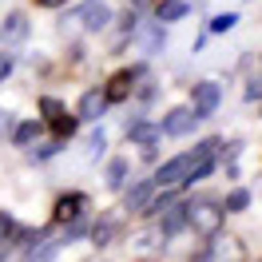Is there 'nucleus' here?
Segmentation results:
<instances>
[{"label": "nucleus", "mask_w": 262, "mask_h": 262, "mask_svg": "<svg viewBox=\"0 0 262 262\" xmlns=\"http://www.w3.org/2000/svg\"><path fill=\"white\" fill-rule=\"evenodd\" d=\"M163 44H167L163 24H151V28H143V48H147V52H159Z\"/></svg>", "instance_id": "16"}, {"label": "nucleus", "mask_w": 262, "mask_h": 262, "mask_svg": "<svg viewBox=\"0 0 262 262\" xmlns=\"http://www.w3.org/2000/svg\"><path fill=\"white\" fill-rule=\"evenodd\" d=\"M195 123H199V115L191 112V107H175V112H167V119H163L159 131H167V135H191Z\"/></svg>", "instance_id": "4"}, {"label": "nucleus", "mask_w": 262, "mask_h": 262, "mask_svg": "<svg viewBox=\"0 0 262 262\" xmlns=\"http://www.w3.org/2000/svg\"><path fill=\"white\" fill-rule=\"evenodd\" d=\"M211 258L214 262H243V246L234 243V238H219L211 246Z\"/></svg>", "instance_id": "11"}, {"label": "nucleus", "mask_w": 262, "mask_h": 262, "mask_svg": "<svg viewBox=\"0 0 262 262\" xmlns=\"http://www.w3.org/2000/svg\"><path fill=\"white\" fill-rule=\"evenodd\" d=\"M12 234H16V219H12V214H4V211H0V246L8 243Z\"/></svg>", "instance_id": "24"}, {"label": "nucleus", "mask_w": 262, "mask_h": 262, "mask_svg": "<svg viewBox=\"0 0 262 262\" xmlns=\"http://www.w3.org/2000/svg\"><path fill=\"white\" fill-rule=\"evenodd\" d=\"M32 139H40V123H36V119H24V123L12 131V143H16V147H28Z\"/></svg>", "instance_id": "13"}, {"label": "nucleus", "mask_w": 262, "mask_h": 262, "mask_svg": "<svg viewBox=\"0 0 262 262\" xmlns=\"http://www.w3.org/2000/svg\"><path fill=\"white\" fill-rule=\"evenodd\" d=\"M219 99H223V88L214 80H203V83H195V107H191V112H195L199 119H207V115L219 107Z\"/></svg>", "instance_id": "2"}, {"label": "nucleus", "mask_w": 262, "mask_h": 262, "mask_svg": "<svg viewBox=\"0 0 262 262\" xmlns=\"http://www.w3.org/2000/svg\"><path fill=\"white\" fill-rule=\"evenodd\" d=\"M83 207H88V195L72 191V195H64L60 203H56L52 219H56V223H72V219H80V214H83Z\"/></svg>", "instance_id": "6"}, {"label": "nucleus", "mask_w": 262, "mask_h": 262, "mask_svg": "<svg viewBox=\"0 0 262 262\" xmlns=\"http://www.w3.org/2000/svg\"><path fill=\"white\" fill-rule=\"evenodd\" d=\"M187 16V0H163L159 4V20H179Z\"/></svg>", "instance_id": "18"}, {"label": "nucleus", "mask_w": 262, "mask_h": 262, "mask_svg": "<svg viewBox=\"0 0 262 262\" xmlns=\"http://www.w3.org/2000/svg\"><path fill=\"white\" fill-rule=\"evenodd\" d=\"M246 207H250V191H243V187L230 191L227 203H223V211H246Z\"/></svg>", "instance_id": "19"}, {"label": "nucleus", "mask_w": 262, "mask_h": 262, "mask_svg": "<svg viewBox=\"0 0 262 262\" xmlns=\"http://www.w3.org/2000/svg\"><path fill=\"white\" fill-rule=\"evenodd\" d=\"M163 234H179L183 227H187V207H183V203H167L163 207Z\"/></svg>", "instance_id": "10"}, {"label": "nucleus", "mask_w": 262, "mask_h": 262, "mask_svg": "<svg viewBox=\"0 0 262 262\" xmlns=\"http://www.w3.org/2000/svg\"><path fill=\"white\" fill-rule=\"evenodd\" d=\"M187 223H191L199 234H219V227H223V207H219L214 199H195V203L187 207Z\"/></svg>", "instance_id": "1"}, {"label": "nucleus", "mask_w": 262, "mask_h": 262, "mask_svg": "<svg viewBox=\"0 0 262 262\" xmlns=\"http://www.w3.org/2000/svg\"><path fill=\"white\" fill-rule=\"evenodd\" d=\"M159 135H163V131H159V127H151V123H143V119L127 127V139H131V143H139V147H151V143H155Z\"/></svg>", "instance_id": "12"}, {"label": "nucleus", "mask_w": 262, "mask_h": 262, "mask_svg": "<svg viewBox=\"0 0 262 262\" xmlns=\"http://www.w3.org/2000/svg\"><path fill=\"white\" fill-rule=\"evenodd\" d=\"M40 112L48 115V119H56V115H64V103H60V99H52V96H44V99H40Z\"/></svg>", "instance_id": "26"}, {"label": "nucleus", "mask_w": 262, "mask_h": 262, "mask_svg": "<svg viewBox=\"0 0 262 262\" xmlns=\"http://www.w3.org/2000/svg\"><path fill=\"white\" fill-rule=\"evenodd\" d=\"M246 96H250V99H258V96H262V80L250 83V88H246Z\"/></svg>", "instance_id": "28"}, {"label": "nucleus", "mask_w": 262, "mask_h": 262, "mask_svg": "<svg viewBox=\"0 0 262 262\" xmlns=\"http://www.w3.org/2000/svg\"><path fill=\"white\" fill-rule=\"evenodd\" d=\"M76 123H80V115H56V119H52V127H56V135H60V139H64V135H72V131H76Z\"/></svg>", "instance_id": "20"}, {"label": "nucleus", "mask_w": 262, "mask_h": 262, "mask_svg": "<svg viewBox=\"0 0 262 262\" xmlns=\"http://www.w3.org/2000/svg\"><path fill=\"white\" fill-rule=\"evenodd\" d=\"M131 83H135V72H119V76H112V83H107V103H119V99L131 96Z\"/></svg>", "instance_id": "9"}, {"label": "nucleus", "mask_w": 262, "mask_h": 262, "mask_svg": "<svg viewBox=\"0 0 262 262\" xmlns=\"http://www.w3.org/2000/svg\"><path fill=\"white\" fill-rule=\"evenodd\" d=\"M187 175H191V155H179V159H171V163L159 167L155 187H179V183H187Z\"/></svg>", "instance_id": "3"}, {"label": "nucleus", "mask_w": 262, "mask_h": 262, "mask_svg": "<svg viewBox=\"0 0 262 262\" xmlns=\"http://www.w3.org/2000/svg\"><path fill=\"white\" fill-rule=\"evenodd\" d=\"M56 246H60V243H52V238H44V246H36L32 254H28V262H48L52 254H56Z\"/></svg>", "instance_id": "22"}, {"label": "nucleus", "mask_w": 262, "mask_h": 262, "mask_svg": "<svg viewBox=\"0 0 262 262\" xmlns=\"http://www.w3.org/2000/svg\"><path fill=\"white\" fill-rule=\"evenodd\" d=\"M60 147H64V139H52V143H44V147L28 151V159H52V155H56Z\"/></svg>", "instance_id": "23"}, {"label": "nucleus", "mask_w": 262, "mask_h": 262, "mask_svg": "<svg viewBox=\"0 0 262 262\" xmlns=\"http://www.w3.org/2000/svg\"><path fill=\"white\" fill-rule=\"evenodd\" d=\"M131 4H147V0H131Z\"/></svg>", "instance_id": "30"}, {"label": "nucleus", "mask_w": 262, "mask_h": 262, "mask_svg": "<svg viewBox=\"0 0 262 262\" xmlns=\"http://www.w3.org/2000/svg\"><path fill=\"white\" fill-rule=\"evenodd\" d=\"M12 64H16V60H12V52H0V83L8 80V72H12Z\"/></svg>", "instance_id": "27"}, {"label": "nucleus", "mask_w": 262, "mask_h": 262, "mask_svg": "<svg viewBox=\"0 0 262 262\" xmlns=\"http://www.w3.org/2000/svg\"><path fill=\"white\" fill-rule=\"evenodd\" d=\"M103 112H107V96H103V92H83V99H80V119L96 123Z\"/></svg>", "instance_id": "7"}, {"label": "nucleus", "mask_w": 262, "mask_h": 262, "mask_svg": "<svg viewBox=\"0 0 262 262\" xmlns=\"http://www.w3.org/2000/svg\"><path fill=\"white\" fill-rule=\"evenodd\" d=\"M123 183H127V159H112V163H107V187L119 191Z\"/></svg>", "instance_id": "14"}, {"label": "nucleus", "mask_w": 262, "mask_h": 262, "mask_svg": "<svg viewBox=\"0 0 262 262\" xmlns=\"http://www.w3.org/2000/svg\"><path fill=\"white\" fill-rule=\"evenodd\" d=\"M103 147H107V139H103V131H96V135L88 139V159H99V155H103Z\"/></svg>", "instance_id": "25"}, {"label": "nucleus", "mask_w": 262, "mask_h": 262, "mask_svg": "<svg viewBox=\"0 0 262 262\" xmlns=\"http://www.w3.org/2000/svg\"><path fill=\"white\" fill-rule=\"evenodd\" d=\"M234 24H238V16H234V12H219V16L211 20V32H230Z\"/></svg>", "instance_id": "21"}, {"label": "nucleus", "mask_w": 262, "mask_h": 262, "mask_svg": "<svg viewBox=\"0 0 262 262\" xmlns=\"http://www.w3.org/2000/svg\"><path fill=\"white\" fill-rule=\"evenodd\" d=\"M80 20L88 32H99V28H107V20H112V8L103 4V0H88L80 8Z\"/></svg>", "instance_id": "5"}, {"label": "nucleus", "mask_w": 262, "mask_h": 262, "mask_svg": "<svg viewBox=\"0 0 262 262\" xmlns=\"http://www.w3.org/2000/svg\"><path fill=\"white\" fill-rule=\"evenodd\" d=\"M151 195H155V179H143L127 191V203H123V207H127V211H147Z\"/></svg>", "instance_id": "8"}, {"label": "nucleus", "mask_w": 262, "mask_h": 262, "mask_svg": "<svg viewBox=\"0 0 262 262\" xmlns=\"http://www.w3.org/2000/svg\"><path fill=\"white\" fill-rule=\"evenodd\" d=\"M115 230H119V219H103V223L96 227V234H92V238H96V246H107V243L115 238Z\"/></svg>", "instance_id": "17"}, {"label": "nucleus", "mask_w": 262, "mask_h": 262, "mask_svg": "<svg viewBox=\"0 0 262 262\" xmlns=\"http://www.w3.org/2000/svg\"><path fill=\"white\" fill-rule=\"evenodd\" d=\"M40 8H60V4H68V0H36Z\"/></svg>", "instance_id": "29"}, {"label": "nucleus", "mask_w": 262, "mask_h": 262, "mask_svg": "<svg viewBox=\"0 0 262 262\" xmlns=\"http://www.w3.org/2000/svg\"><path fill=\"white\" fill-rule=\"evenodd\" d=\"M4 36H8V40H24V36H28V20L20 16V12H12V16L4 20Z\"/></svg>", "instance_id": "15"}]
</instances>
